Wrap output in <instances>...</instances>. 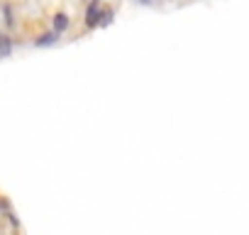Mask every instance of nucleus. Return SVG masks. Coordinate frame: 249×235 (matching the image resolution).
Here are the masks:
<instances>
[{
    "label": "nucleus",
    "mask_w": 249,
    "mask_h": 235,
    "mask_svg": "<svg viewBox=\"0 0 249 235\" xmlns=\"http://www.w3.org/2000/svg\"><path fill=\"white\" fill-rule=\"evenodd\" d=\"M69 25H71V20H69L66 13H56L54 20H52V27H54V32H59V35H64V32L69 30Z\"/></svg>",
    "instance_id": "obj_3"
},
{
    "label": "nucleus",
    "mask_w": 249,
    "mask_h": 235,
    "mask_svg": "<svg viewBox=\"0 0 249 235\" xmlns=\"http://www.w3.org/2000/svg\"><path fill=\"white\" fill-rule=\"evenodd\" d=\"M13 39L8 37V35H0V59H8L10 54H13Z\"/></svg>",
    "instance_id": "obj_4"
},
{
    "label": "nucleus",
    "mask_w": 249,
    "mask_h": 235,
    "mask_svg": "<svg viewBox=\"0 0 249 235\" xmlns=\"http://www.w3.org/2000/svg\"><path fill=\"white\" fill-rule=\"evenodd\" d=\"M10 213V203H8V198H0V215H8Z\"/></svg>",
    "instance_id": "obj_7"
},
{
    "label": "nucleus",
    "mask_w": 249,
    "mask_h": 235,
    "mask_svg": "<svg viewBox=\"0 0 249 235\" xmlns=\"http://www.w3.org/2000/svg\"><path fill=\"white\" fill-rule=\"evenodd\" d=\"M112 20H115V13H112L110 8H103V13H100V25H98V27H107V25H112Z\"/></svg>",
    "instance_id": "obj_5"
},
{
    "label": "nucleus",
    "mask_w": 249,
    "mask_h": 235,
    "mask_svg": "<svg viewBox=\"0 0 249 235\" xmlns=\"http://www.w3.org/2000/svg\"><path fill=\"white\" fill-rule=\"evenodd\" d=\"M100 13H103V3L100 0H90L86 8V27L88 30H95L100 25Z\"/></svg>",
    "instance_id": "obj_1"
},
{
    "label": "nucleus",
    "mask_w": 249,
    "mask_h": 235,
    "mask_svg": "<svg viewBox=\"0 0 249 235\" xmlns=\"http://www.w3.org/2000/svg\"><path fill=\"white\" fill-rule=\"evenodd\" d=\"M3 13H5V25H8V27H15V18H13V5H5V8H3Z\"/></svg>",
    "instance_id": "obj_6"
},
{
    "label": "nucleus",
    "mask_w": 249,
    "mask_h": 235,
    "mask_svg": "<svg viewBox=\"0 0 249 235\" xmlns=\"http://www.w3.org/2000/svg\"><path fill=\"white\" fill-rule=\"evenodd\" d=\"M137 5H154V0H135Z\"/></svg>",
    "instance_id": "obj_8"
},
{
    "label": "nucleus",
    "mask_w": 249,
    "mask_h": 235,
    "mask_svg": "<svg viewBox=\"0 0 249 235\" xmlns=\"http://www.w3.org/2000/svg\"><path fill=\"white\" fill-rule=\"evenodd\" d=\"M59 39H61V35L59 32H47V35H39L37 39H35V47H39V49H44V47H54V44H59Z\"/></svg>",
    "instance_id": "obj_2"
}]
</instances>
